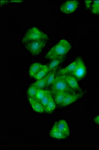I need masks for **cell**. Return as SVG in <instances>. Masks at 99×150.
<instances>
[{
    "label": "cell",
    "instance_id": "44dd1931",
    "mask_svg": "<svg viewBox=\"0 0 99 150\" xmlns=\"http://www.w3.org/2000/svg\"><path fill=\"white\" fill-rule=\"evenodd\" d=\"M51 98H52V96H51V93L49 91H48L45 96L43 98V99H41L40 102H41L43 106H44L45 108V107L47 106V105L48 104V102H49V101H50V100Z\"/></svg>",
    "mask_w": 99,
    "mask_h": 150
},
{
    "label": "cell",
    "instance_id": "7c38bea8",
    "mask_svg": "<svg viewBox=\"0 0 99 150\" xmlns=\"http://www.w3.org/2000/svg\"><path fill=\"white\" fill-rule=\"evenodd\" d=\"M45 66V65H42L38 63H35L33 64L29 69V75L31 77H34L36 74L39 72L43 68H44Z\"/></svg>",
    "mask_w": 99,
    "mask_h": 150
},
{
    "label": "cell",
    "instance_id": "4fadbf2b",
    "mask_svg": "<svg viewBox=\"0 0 99 150\" xmlns=\"http://www.w3.org/2000/svg\"><path fill=\"white\" fill-rule=\"evenodd\" d=\"M53 94L54 96V101L55 103L59 106H61V104L69 93L66 92H57L54 93Z\"/></svg>",
    "mask_w": 99,
    "mask_h": 150
},
{
    "label": "cell",
    "instance_id": "2e32d148",
    "mask_svg": "<svg viewBox=\"0 0 99 150\" xmlns=\"http://www.w3.org/2000/svg\"><path fill=\"white\" fill-rule=\"evenodd\" d=\"M47 75L43 78L38 80L36 82L32 84L35 87H37L38 89H43L44 87H46V82H47Z\"/></svg>",
    "mask_w": 99,
    "mask_h": 150
},
{
    "label": "cell",
    "instance_id": "5b68a950",
    "mask_svg": "<svg viewBox=\"0 0 99 150\" xmlns=\"http://www.w3.org/2000/svg\"><path fill=\"white\" fill-rule=\"evenodd\" d=\"M78 6V2L76 0H69L64 2L60 6V10L65 14H71L75 12Z\"/></svg>",
    "mask_w": 99,
    "mask_h": 150
},
{
    "label": "cell",
    "instance_id": "603a6c76",
    "mask_svg": "<svg viewBox=\"0 0 99 150\" xmlns=\"http://www.w3.org/2000/svg\"><path fill=\"white\" fill-rule=\"evenodd\" d=\"M92 12L95 14H99V1H93L92 5Z\"/></svg>",
    "mask_w": 99,
    "mask_h": 150
},
{
    "label": "cell",
    "instance_id": "3957f363",
    "mask_svg": "<svg viewBox=\"0 0 99 150\" xmlns=\"http://www.w3.org/2000/svg\"><path fill=\"white\" fill-rule=\"evenodd\" d=\"M52 93L57 92H66L76 93L75 91L69 86L62 75L55 77L52 84Z\"/></svg>",
    "mask_w": 99,
    "mask_h": 150
},
{
    "label": "cell",
    "instance_id": "8fae6325",
    "mask_svg": "<svg viewBox=\"0 0 99 150\" xmlns=\"http://www.w3.org/2000/svg\"><path fill=\"white\" fill-rule=\"evenodd\" d=\"M28 99L34 111L38 112H45V107L43 106L40 101L36 100V98L28 97Z\"/></svg>",
    "mask_w": 99,
    "mask_h": 150
},
{
    "label": "cell",
    "instance_id": "d4e9b609",
    "mask_svg": "<svg viewBox=\"0 0 99 150\" xmlns=\"http://www.w3.org/2000/svg\"><path fill=\"white\" fill-rule=\"evenodd\" d=\"M95 122L97 124L99 125V115L97 116L95 119Z\"/></svg>",
    "mask_w": 99,
    "mask_h": 150
},
{
    "label": "cell",
    "instance_id": "ac0fdd59",
    "mask_svg": "<svg viewBox=\"0 0 99 150\" xmlns=\"http://www.w3.org/2000/svg\"><path fill=\"white\" fill-rule=\"evenodd\" d=\"M55 75V69L51 71L47 75V82H46V87L49 86L52 84L54 80Z\"/></svg>",
    "mask_w": 99,
    "mask_h": 150
},
{
    "label": "cell",
    "instance_id": "277c9868",
    "mask_svg": "<svg viewBox=\"0 0 99 150\" xmlns=\"http://www.w3.org/2000/svg\"><path fill=\"white\" fill-rule=\"evenodd\" d=\"M24 46L33 56H36L41 53L46 45V41H38L29 42L24 44Z\"/></svg>",
    "mask_w": 99,
    "mask_h": 150
},
{
    "label": "cell",
    "instance_id": "52a82bcc",
    "mask_svg": "<svg viewBox=\"0 0 99 150\" xmlns=\"http://www.w3.org/2000/svg\"><path fill=\"white\" fill-rule=\"evenodd\" d=\"M62 76H63V78L64 79L67 85L71 89L75 91V92L76 91L82 92L80 88L77 83V80L74 77L72 76L71 75H64Z\"/></svg>",
    "mask_w": 99,
    "mask_h": 150
},
{
    "label": "cell",
    "instance_id": "30bf717a",
    "mask_svg": "<svg viewBox=\"0 0 99 150\" xmlns=\"http://www.w3.org/2000/svg\"><path fill=\"white\" fill-rule=\"evenodd\" d=\"M80 59V58H78L77 60L72 62V63L70 64V65H69L68 66L60 70L58 72V76L72 73L76 70V69L77 68Z\"/></svg>",
    "mask_w": 99,
    "mask_h": 150
},
{
    "label": "cell",
    "instance_id": "6da1fadb",
    "mask_svg": "<svg viewBox=\"0 0 99 150\" xmlns=\"http://www.w3.org/2000/svg\"><path fill=\"white\" fill-rule=\"evenodd\" d=\"M72 47L66 40H61L55 46L50 50L46 54L45 57L50 60H55L63 58L68 53Z\"/></svg>",
    "mask_w": 99,
    "mask_h": 150
},
{
    "label": "cell",
    "instance_id": "cb8c5ba5",
    "mask_svg": "<svg viewBox=\"0 0 99 150\" xmlns=\"http://www.w3.org/2000/svg\"><path fill=\"white\" fill-rule=\"evenodd\" d=\"M85 2H86V6H87L88 8H90L91 6V3L92 2V1H85Z\"/></svg>",
    "mask_w": 99,
    "mask_h": 150
},
{
    "label": "cell",
    "instance_id": "d6986e66",
    "mask_svg": "<svg viewBox=\"0 0 99 150\" xmlns=\"http://www.w3.org/2000/svg\"><path fill=\"white\" fill-rule=\"evenodd\" d=\"M38 89H38L37 87H35L34 86L31 85L28 90L29 97L31 98H36Z\"/></svg>",
    "mask_w": 99,
    "mask_h": 150
},
{
    "label": "cell",
    "instance_id": "8992f818",
    "mask_svg": "<svg viewBox=\"0 0 99 150\" xmlns=\"http://www.w3.org/2000/svg\"><path fill=\"white\" fill-rule=\"evenodd\" d=\"M86 74V68L84 65L83 62L81 59L77 68L74 71L71 75L74 77L76 80H81L84 78Z\"/></svg>",
    "mask_w": 99,
    "mask_h": 150
},
{
    "label": "cell",
    "instance_id": "7a4b0ae2",
    "mask_svg": "<svg viewBox=\"0 0 99 150\" xmlns=\"http://www.w3.org/2000/svg\"><path fill=\"white\" fill-rule=\"evenodd\" d=\"M48 37L45 33L40 31L36 27L29 29L22 39V43L24 44L27 42L32 41H47Z\"/></svg>",
    "mask_w": 99,
    "mask_h": 150
},
{
    "label": "cell",
    "instance_id": "9a60e30c",
    "mask_svg": "<svg viewBox=\"0 0 99 150\" xmlns=\"http://www.w3.org/2000/svg\"><path fill=\"white\" fill-rule=\"evenodd\" d=\"M50 73L48 70V67L45 66L44 68H43L39 72L36 74V75L34 76V78L37 80H40L41 79L43 78L47 74Z\"/></svg>",
    "mask_w": 99,
    "mask_h": 150
},
{
    "label": "cell",
    "instance_id": "e0dca14e",
    "mask_svg": "<svg viewBox=\"0 0 99 150\" xmlns=\"http://www.w3.org/2000/svg\"><path fill=\"white\" fill-rule=\"evenodd\" d=\"M55 107H56V105H55V101L52 97L49 101L47 106L45 108V110L46 112L50 113V112H52L54 110Z\"/></svg>",
    "mask_w": 99,
    "mask_h": 150
},
{
    "label": "cell",
    "instance_id": "ffe728a7",
    "mask_svg": "<svg viewBox=\"0 0 99 150\" xmlns=\"http://www.w3.org/2000/svg\"><path fill=\"white\" fill-rule=\"evenodd\" d=\"M63 59H55V60H53L51 62L49 66H48V70H49V72H50L51 71L54 70L55 69V68L58 66L59 64L61 63L62 61H63Z\"/></svg>",
    "mask_w": 99,
    "mask_h": 150
},
{
    "label": "cell",
    "instance_id": "5bb4252c",
    "mask_svg": "<svg viewBox=\"0 0 99 150\" xmlns=\"http://www.w3.org/2000/svg\"><path fill=\"white\" fill-rule=\"evenodd\" d=\"M50 136L54 138L58 139H63L68 137L66 135H65L64 133L52 128L50 131Z\"/></svg>",
    "mask_w": 99,
    "mask_h": 150
},
{
    "label": "cell",
    "instance_id": "9c48e42d",
    "mask_svg": "<svg viewBox=\"0 0 99 150\" xmlns=\"http://www.w3.org/2000/svg\"><path fill=\"white\" fill-rule=\"evenodd\" d=\"M52 129H56L61 132L62 133H64L67 136H68L70 134V130H69L68 125L67 124L66 122L64 120H61L55 123Z\"/></svg>",
    "mask_w": 99,
    "mask_h": 150
},
{
    "label": "cell",
    "instance_id": "ba28073f",
    "mask_svg": "<svg viewBox=\"0 0 99 150\" xmlns=\"http://www.w3.org/2000/svg\"><path fill=\"white\" fill-rule=\"evenodd\" d=\"M83 96V93L82 92L78 93H69L61 104V106L64 107L68 106L81 98Z\"/></svg>",
    "mask_w": 99,
    "mask_h": 150
},
{
    "label": "cell",
    "instance_id": "7402d4cb",
    "mask_svg": "<svg viewBox=\"0 0 99 150\" xmlns=\"http://www.w3.org/2000/svg\"><path fill=\"white\" fill-rule=\"evenodd\" d=\"M48 91L43 90V89H39L38 90L37 94H36V99L38 101H40L43 98L45 97L46 93H47Z\"/></svg>",
    "mask_w": 99,
    "mask_h": 150
}]
</instances>
